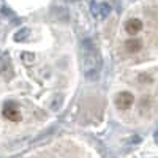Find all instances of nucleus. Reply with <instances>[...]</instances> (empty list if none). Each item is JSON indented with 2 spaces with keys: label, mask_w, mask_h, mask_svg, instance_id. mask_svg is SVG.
<instances>
[{
  "label": "nucleus",
  "mask_w": 158,
  "mask_h": 158,
  "mask_svg": "<svg viewBox=\"0 0 158 158\" xmlns=\"http://www.w3.org/2000/svg\"><path fill=\"white\" fill-rule=\"evenodd\" d=\"M29 36H30V29L29 27H22V29H19L15 33V41L24 43V41H27V40H29Z\"/></svg>",
  "instance_id": "obj_7"
},
{
  "label": "nucleus",
  "mask_w": 158,
  "mask_h": 158,
  "mask_svg": "<svg viewBox=\"0 0 158 158\" xmlns=\"http://www.w3.org/2000/svg\"><path fill=\"white\" fill-rule=\"evenodd\" d=\"M101 56L95 43L90 38H84L81 41V70L87 81H97L101 73Z\"/></svg>",
  "instance_id": "obj_1"
},
{
  "label": "nucleus",
  "mask_w": 158,
  "mask_h": 158,
  "mask_svg": "<svg viewBox=\"0 0 158 158\" xmlns=\"http://www.w3.org/2000/svg\"><path fill=\"white\" fill-rule=\"evenodd\" d=\"M68 2H73V0H68Z\"/></svg>",
  "instance_id": "obj_9"
},
{
  "label": "nucleus",
  "mask_w": 158,
  "mask_h": 158,
  "mask_svg": "<svg viewBox=\"0 0 158 158\" xmlns=\"http://www.w3.org/2000/svg\"><path fill=\"white\" fill-rule=\"evenodd\" d=\"M114 103H115V108L118 111H130L131 108H133V104H135V98H133V95H131L130 92L120 90L115 95Z\"/></svg>",
  "instance_id": "obj_3"
},
{
  "label": "nucleus",
  "mask_w": 158,
  "mask_h": 158,
  "mask_svg": "<svg viewBox=\"0 0 158 158\" xmlns=\"http://www.w3.org/2000/svg\"><path fill=\"white\" fill-rule=\"evenodd\" d=\"M22 59H24L25 62H27V60H30V62H32V60H33V56H32V54H30L29 57H27V56H22Z\"/></svg>",
  "instance_id": "obj_8"
},
{
  "label": "nucleus",
  "mask_w": 158,
  "mask_h": 158,
  "mask_svg": "<svg viewBox=\"0 0 158 158\" xmlns=\"http://www.w3.org/2000/svg\"><path fill=\"white\" fill-rule=\"evenodd\" d=\"M90 11L92 15L98 19H103V18H108L111 15V5L109 3H98V2H90Z\"/></svg>",
  "instance_id": "obj_5"
},
{
  "label": "nucleus",
  "mask_w": 158,
  "mask_h": 158,
  "mask_svg": "<svg viewBox=\"0 0 158 158\" xmlns=\"http://www.w3.org/2000/svg\"><path fill=\"white\" fill-rule=\"evenodd\" d=\"M2 114L5 118H8L10 122H19L21 120V112L18 109V106L13 101H6L3 104V109H2Z\"/></svg>",
  "instance_id": "obj_4"
},
{
  "label": "nucleus",
  "mask_w": 158,
  "mask_h": 158,
  "mask_svg": "<svg viewBox=\"0 0 158 158\" xmlns=\"http://www.w3.org/2000/svg\"><path fill=\"white\" fill-rule=\"evenodd\" d=\"M149 16L152 18V21H153V25H155V32H158V6H155L150 13H149ZM144 90H146V92H142V95H141V98L142 97H146L147 94H149V90L150 89H155V87H158V70H155L147 79H146V81H144V84L141 85ZM138 101V100H136ZM135 101V103H136Z\"/></svg>",
  "instance_id": "obj_2"
},
{
  "label": "nucleus",
  "mask_w": 158,
  "mask_h": 158,
  "mask_svg": "<svg viewBox=\"0 0 158 158\" xmlns=\"http://www.w3.org/2000/svg\"><path fill=\"white\" fill-rule=\"evenodd\" d=\"M13 74H15V70L11 67L10 57L2 59V62H0V76L3 79H6V81H10V79H13Z\"/></svg>",
  "instance_id": "obj_6"
}]
</instances>
